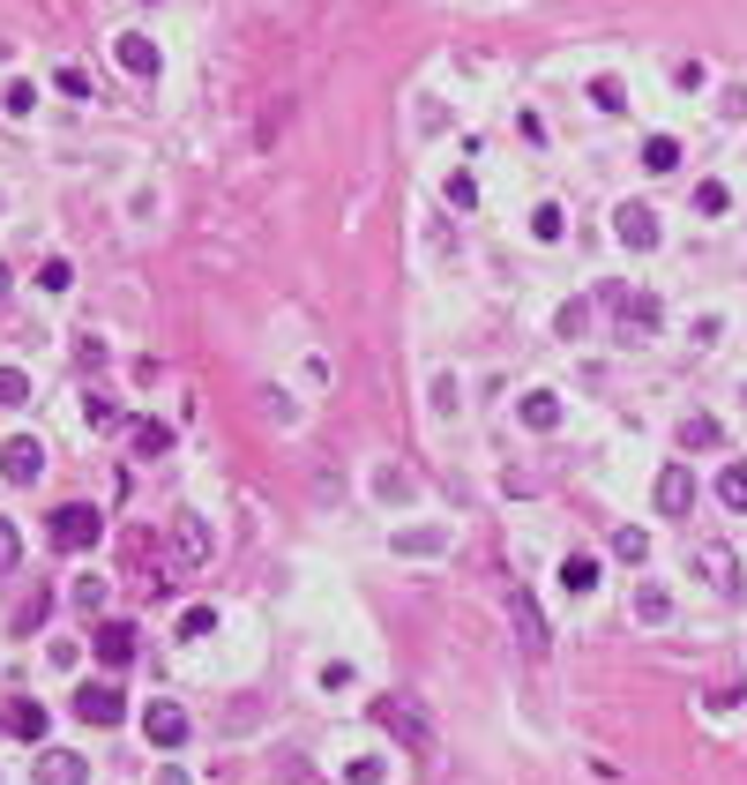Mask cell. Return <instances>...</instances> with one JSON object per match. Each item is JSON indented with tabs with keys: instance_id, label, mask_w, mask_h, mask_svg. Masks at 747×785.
Masks as SVG:
<instances>
[{
	"instance_id": "1",
	"label": "cell",
	"mask_w": 747,
	"mask_h": 785,
	"mask_svg": "<svg viewBox=\"0 0 747 785\" xmlns=\"http://www.w3.org/2000/svg\"><path fill=\"white\" fill-rule=\"evenodd\" d=\"M373 726H381V733H397L412 755H434V718H426L412 696H381V703H373Z\"/></svg>"
},
{
	"instance_id": "2",
	"label": "cell",
	"mask_w": 747,
	"mask_h": 785,
	"mask_svg": "<svg viewBox=\"0 0 747 785\" xmlns=\"http://www.w3.org/2000/svg\"><path fill=\"white\" fill-rule=\"evenodd\" d=\"M45 532H53V546H60V554H83V546H97L105 516H97L90 501H60V509L45 516Z\"/></svg>"
},
{
	"instance_id": "3",
	"label": "cell",
	"mask_w": 747,
	"mask_h": 785,
	"mask_svg": "<svg viewBox=\"0 0 747 785\" xmlns=\"http://www.w3.org/2000/svg\"><path fill=\"white\" fill-rule=\"evenodd\" d=\"M76 718H83V726H120L127 696L113 689V681H90V689H76Z\"/></svg>"
},
{
	"instance_id": "4",
	"label": "cell",
	"mask_w": 747,
	"mask_h": 785,
	"mask_svg": "<svg viewBox=\"0 0 747 785\" xmlns=\"http://www.w3.org/2000/svg\"><path fill=\"white\" fill-rule=\"evenodd\" d=\"M38 471H45V442H38V434H15V442L0 450V479H8V487H31Z\"/></svg>"
},
{
	"instance_id": "5",
	"label": "cell",
	"mask_w": 747,
	"mask_h": 785,
	"mask_svg": "<svg viewBox=\"0 0 747 785\" xmlns=\"http://www.w3.org/2000/svg\"><path fill=\"white\" fill-rule=\"evenodd\" d=\"M613 240H621V248H635V254H651V248H658V209L621 203V209H613Z\"/></svg>"
},
{
	"instance_id": "6",
	"label": "cell",
	"mask_w": 747,
	"mask_h": 785,
	"mask_svg": "<svg viewBox=\"0 0 747 785\" xmlns=\"http://www.w3.org/2000/svg\"><path fill=\"white\" fill-rule=\"evenodd\" d=\"M172 561H180V569H203L209 561V524L195 509H180V524H172Z\"/></svg>"
},
{
	"instance_id": "7",
	"label": "cell",
	"mask_w": 747,
	"mask_h": 785,
	"mask_svg": "<svg viewBox=\"0 0 747 785\" xmlns=\"http://www.w3.org/2000/svg\"><path fill=\"white\" fill-rule=\"evenodd\" d=\"M142 733H150V748H180L187 741V710H180L172 696H158L150 710H142Z\"/></svg>"
},
{
	"instance_id": "8",
	"label": "cell",
	"mask_w": 747,
	"mask_h": 785,
	"mask_svg": "<svg viewBox=\"0 0 747 785\" xmlns=\"http://www.w3.org/2000/svg\"><path fill=\"white\" fill-rule=\"evenodd\" d=\"M606 307H613V315H621V322H628V337H635V330H658V299H651V292L606 285Z\"/></svg>"
},
{
	"instance_id": "9",
	"label": "cell",
	"mask_w": 747,
	"mask_h": 785,
	"mask_svg": "<svg viewBox=\"0 0 747 785\" xmlns=\"http://www.w3.org/2000/svg\"><path fill=\"white\" fill-rule=\"evenodd\" d=\"M696 509V471L688 464H665L658 471V516H688Z\"/></svg>"
},
{
	"instance_id": "10",
	"label": "cell",
	"mask_w": 747,
	"mask_h": 785,
	"mask_svg": "<svg viewBox=\"0 0 747 785\" xmlns=\"http://www.w3.org/2000/svg\"><path fill=\"white\" fill-rule=\"evenodd\" d=\"M38 785H90V763L76 748H45L38 755Z\"/></svg>"
},
{
	"instance_id": "11",
	"label": "cell",
	"mask_w": 747,
	"mask_h": 785,
	"mask_svg": "<svg viewBox=\"0 0 747 785\" xmlns=\"http://www.w3.org/2000/svg\"><path fill=\"white\" fill-rule=\"evenodd\" d=\"M696 561H703V577L717 583L725 599L740 591V561H733V546H717V538H710V546H696Z\"/></svg>"
},
{
	"instance_id": "12",
	"label": "cell",
	"mask_w": 747,
	"mask_h": 785,
	"mask_svg": "<svg viewBox=\"0 0 747 785\" xmlns=\"http://www.w3.org/2000/svg\"><path fill=\"white\" fill-rule=\"evenodd\" d=\"M113 53H120V68H127V76H142V83H150V76L165 68V60H158V45L142 38V31H127V38L113 45Z\"/></svg>"
},
{
	"instance_id": "13",
	"label": "cell",
	"mask_w": 747,
	"mask_h": 785,
	"mask_svg": "<svg viewBox=\"0 0 747 785\" xmlns=\"http://www.w3.org/2000/svg\"><path fill=\"white\" fill-rule=\"evenodd\" d=\"M508 614H516V636H524V651L539 659V651H545V621H539V606H531V591H516V599H508Z\"/></svg>"
},
{
	"instance_id": "14",
	"label": "cell",
	"mask_w": 747,
	"mask_h": 785,
	"mask_svg": "<svg viewBox=\"0 0 747 785\" xmlns=\"http://www.w3.org/2000/svg\"><path fill=\"white\" fill-rule=\"evenodd\" d=\"M127 442H135V456H150V464H158V456H172V426H165V419H135V426H127Z\"/></svg>"
},
{
	"instance_id": "15",
	"label": "cell",
	"mask_w": 747,
	"mask_h": 785,
	"mask_svg": "<svg viewBox=\"0 0 747 785\" xmlns=\"http://www.w3.org/2000/svg\"><path fill=\"white\" fill-rule=\"evenodd\" d=\"M97 659H105V665L135 659V628H127V621H105V628H97Z\"/></svg>"
},
{
	"instance_id": "16",
	"label": "cell",
	"mask_w": 747,
	"mask_h": 785,
	"mask_svg": "<svg viewBox=\"0 0 747 785\" xmlns=\"http://www.w3.org/2000/svg\"><path fill=\"white\" fill-rule=\"evenodd\" d=\"M524 426H531V434H553V426H561V397H553V389H531V397H524Z\"/></svg>"
},
{
	"instance_id": "17",
	"label": "cell",
	"mask_w": 747,
	"mask_h": 785,
	"mask_svg": "<svg viewBox=\"0 0 747 785\" xmlns=\"http://www.w3.org/2000/svg\"><path fill=\"white\" fill-rule=\"evenodd\" d=\"M561 591H568V599H590V591H598V561H590V554H568V561H561Z\"/></svg>"
},
{
	"instance_id": "18",
	"label": "cell",
	"mask_w": 747,
	"mask_h": 785,
	"mask_svg": "<svg viewBox=\"0 0 747 785\" xmlns=\"http://www.w3.org/2000/svg\"><path fill=\"white\" fill-rule=\"evenodd\" d=\"M717 442H725V426H717L710 412H688V419H680V450H717Z\"/></svg>"
},
{
	"instance_id": "19",
	"label": "cell",
	"mask_w": 747,
	"mask_h": 785,
	"mask_svg": "<svg viewBox=\"0 0 747 785\" xmlns=\"http://www.w3.org/2000/svg\"><path fill=\"white\" fill-rule=\"evenodd\" d=\"M635 621H651V628L673 621V591L665 583H635Z\"/></svg>"
},
{
	"instance_id": "20",
	"label": "cell",
	"mask_w": 747,
	"mask_h": 785,
	"mask_svg": "<svg viewBox=\"0 0 747 785\" xmlns=\"http://www.w3.org/2000/svg\"><path fill=\"white\" fill-rule=\"evenodd\" d=\"M83 419L97 426V434H113V426H127V412L113 405V397H83Z\"/></svg>"
},
{
	"instance_id": "21",
	"label": "cell",
	"mask_w": 747,
	"mask_h": 785,
	"mask_svg": "<svg viewBox=\"0 0 747 785\" xmlns=\"http://www.w3.org/2000/svg\"><path fill=\"white\" fill-rule=\"evenodd\" d=\"M717 501L747 516V464H725V479H717Z\"/></svg>"
},
{
	"instance_id": "22",
	"label": "cell",
	"mask_w": 747,
	"mask_h": 785,
	"mask_svg": "<svg viewBox=\"0 0 747 785\" xmlns=\"http://www.w3.org/2000/svg\"><path fill=\"white\" fill-rule=\"evenodd\" d=\"M8 726H15L23 741H45V703H15V710H8Z\"/></svg>"
},
{
	"instance_id": "23",
	"label": "cell",
	"mask_w": 747,
	"mask_h": 785,
	"mask_svg": "<svg viewBox=\"0 0 747 785\" xmlns=\"http://www.w3.org/2000/svg\"><path fill=\"white\" fill-rule=\"evenodd\" d=\"M643 166H651V172H673V166H680V143H673V135H651V143H643Z\"/></svg>"
},
{
	"instance_id": "24",
	"label": "cell",
	"mask_w": 747,
	"mask_h": 785,
	"mask_svg": "<svg viewBox=\"0 0 747 785\" xmlns=\"http://www.w3.org/2000/svg\"><path fill=\"white\" fill-rule=\"evenodd\" d=\"M441 546H449V532H441V524H426V532H404V538H397V554H441Z\"/></svg>"
},
{
	"instance_id": "25",
	"label": "cell",
	"mask_w": 747,
	"mask_h": 785,
	"mask_svg": "<svg viewBox=\"0 0 747 785\" xmlns=\"http://www.w3.org/2000/svg\"><path fill=\"white\" fill-rule=\"evenodd\" d=\"M553 330H561V337H583V330H590V299H568V307L553 315Z\"/></svg>"
},
{
	"instance_id": "26",
	"label": "cell",
	"mask_w": 747,
	"mask_h": 785,
	"mask_svg": "<svg viewBox=\"0 0 747 785\" xmlns=\"http://www.w3.org/2000/svg\"><path fill=\"white\" fill-rule=\"evenodd\" d=\"M31 397V382H23V367H0V412H15Z\"/></svg>"
},
{
	"instance_id": "27",
	"label": "cell",
	"mask_w": 747,
	"mask_h": 785,
	"mask_svg": "<svg viewBox=\"0 0 747 785\" xmlns=\"http://www.w3.org/2000/svg\"><path fill=\"white\" fill-rule=\"evenodd\" d=\"M590 105H598V113H621V105H628V90L613 83V76H598V83H590Z\"/></svg>"
},
{
	"instance_id": "28",
	"label": "cell",
	"mask_w": 747,
	"mask_h": 785,
	"mask_svg": "<svg viewBox=\"0 0 747 785\" xmlns=\"http://www.w3.org/2000/svg\"><path fill=\"white\" fill-rule=\"evenodd\" d=\"M531 240H561V203H539V209H531Z\"/></svg>"
},
{
	"instance_id": "29",
	"label": "cell",
	"mask_w": 747,
	"mask_h": 785,
	"mask_svg": "<svg viewBox=\"0 0 747 785\" xmlns=\"http://www.w3.org/2000/svg\"><path fill=\"white\" fill-rule=\"evenodd\" d=\"M613 554H621V561H635V569H643V561H651V538H643V532H613Z\"/></svg>"
},
{
	"instance_id": "30",
	"label": "cell",
	"mask_w": 747,
	"mask_h": 785,
	"mask_svg": "<svg viewBox=\"0 0 747 785\" xmlns=\"http://www.w3.org/2000/svg\"><path fill=\"white\" fill-rule=\"evenodd\" d=\"M15 561H23V538H15V524L0 516V577H15Z\"/></svg>"
},
{
	"instance_id": "31",
	"label": "cell",
	"mask_w": 747,
	"mask_h": 785,
	"mask_svg": "<svg viewBox=\"0 0 747 785\" xmlns=\"http://www.w3.org/2000/svg\"><path fill=\"white\" fill-rule=\"evenodd\" d=\"M725 203H733V195H725V180H703V187H696V209H703V217H717Z\"/></svg>"
},
{
	"instance_id": "32",
	"label": "cell",
	"mask_w": 747,
	"mask_h": 785,
	"mask_svg": "<svg viewBox=\"0 0 747 785\" xmlns=\"http://www.w3.org/2000/svg\"><path fill=\"white\" fill-rule=\"evenodd\" d=\"M209 628H217V614H209V606H187V614H180V636H187V644H195V636H209Z\"/></svg>"
},
{
	"instance_id": "33",
	"label": "cell",
	"mask_w": 747,
	"mask_h": 785,
	"mask_svg": "<svg viewBox=\"0 0 747 785\" xmlns=\"http://www.w3.org/2000/svg\"><path fill=\"white\" fill-rule=\"evenodd\" d=\"M38 285H45V292H68V285H76V270H68V262L53 254V262H45V270H38Z\"/></svg>"
},
{
	"instance_id": "34",
	"label": "cell",
	"mask_w": 747,
	"mask_h": 785,
	"mask_svg": "<svg viewBox=\"0 0 747 785\" xmlns=\"http://www.w3.org/2000/svg\"><path fill=\"white\" fill-rule=\"evenodd\" d=\"M76 606H83V614H97V606H105V577H83V583H76Z\"/></svg>"
},
{
	"instance_id": "35",
	"label": "cell",
	"mask_w": 747,
	"mask_h": 785,
	"mask_svg": "<svg viewBox=\"0 0 747 785\" xmlns=\"http://www.w3.org/2000/svg\"><path fill=\"white\" fill-rule=\"evenodd\" d=\"M0 105H8V113H31V105H38V90H31V83H8V90H0Z\"/></svg>"
},
{
	"instance_id": "36",
	"label": "cell",
	"mask_w": 747,
	"mask_h": 785,
	"mask_svg": "<svg viewBox=\"0 0 747 785\" xmlns=\"http://www.w3.org/2000/svg\"><path fill=\"white\" fill-rule=\"evenodd\" d=\"M344 778H352V785H381V778H389V771H381V763H373V755H359V763H352V771H344Z\"/></svg>"
},
{
	"instance_id": "37",
	"label": "cell",
	"mask_w": 747,
	"mask_h": 785,
	"mask_svg": "<svg viewBox=\"0 0 747 785\" xmlns=\"http://www.w3.org/2000/svg\"><path fill=\"white\" fill-rule=\"evenodd\" d=\"M53 83L68 90V98H90V76H83V68H60V76H53Z\"/></svg>"
},
{
	"instance_id": "38",
	"label": "cell",
	"mask_w": 747,
	"mask_h": 785,
	"mask_svg": "<svg viewBox=\"0 0 747 785\" xmlns=\"http://www.w3.org/2000/svg\"><path fill=\"white\" fill-rule=\"evenodd\" d=\"M449 203H457V209H471V203H479V187H471L463 172H449Z\"/></svg>"
},
{
	"instance_id": "39",
	"label": "cell",
	"mask_w": 747,
	"mask_h": 785,
	"mask_svg": "<svg viewBox=\"0 0 747 785\" xmlns=\"http://www.w3.org/2000/svg\"><path fill=\"white\" fill-rule=\"evenodd\" d=\"M150 785H187V771H172V763H158V778Z\"/></svg>"
},
{
	"instance_id": "40",
	"label": "cell",
	"mask_w": 747,
	"mask_h": 785,
	"mask_svg": "<svg viewBox=\"0 0 747 785\" xmlns=\"http://www.w3.org/2000/svg\"><path fill=\"white\" fill-rule=\"evenodd\" d=\"M0 299H8V270H0Z\"/></svg>"
}]
</instances>
